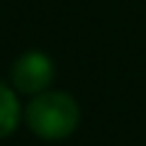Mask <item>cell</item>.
Returning a JSON list of instances; mask_svg holds the SVG:
<instances>
[{
    "label": "cell",
    "mask_w": 146,
    "mask_h": 146,
    "mask_svg": "<svg viewBox=\"0 0 146 146\" xmlns=\"http://www.w3.org/2000/svg\"><path fill=\"white\" fill-rule=\"evenodd\" d=\"M54 80V63L42 51H27L12 66V85L20 93L39 95Z\"/></svg>",
    "instance_id": "cell-2"
},
{
    "label": "cell",
    "mask_w": 146,
    "mask_h": 146,
    "mask_svg": "<svg viewBox=\"0 0 146 146\" xmlns=\"http://www.w3.org/2000/svg\"><path fill=\"white\" fill-rule=\"evenodd\" d=\"M80 110L68 93H39L25 110V122L39 139L58 141L76 131Z\"/></svg>",
    "instance_id": "cell-1"
},
{
    "label": "cell",
    "mask_w": 146,
    "mask_h": 146,
    "mask_svg": "<svg viewBox=\"0 0 146 146\" xmlns=\"http://www.w3.org/2000/svg\"><path fill=\"white\" fill-rule=\"evenodd\" d=\"M20 115L22 110L17 95L5 83H0V139L15 131V127L20 124Z\"/></svg>",
    "instance_id": "cell-3"
}]
</instances>
